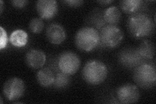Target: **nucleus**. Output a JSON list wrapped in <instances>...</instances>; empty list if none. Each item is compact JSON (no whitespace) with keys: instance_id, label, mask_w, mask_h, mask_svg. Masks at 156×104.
Masks as SVG:
<instances>
[{"instance_id":"f257e3e1","label":"nucleus","mask_w":156,"mask_h":104,"mask_svg":"<svg viewBox=\"0 0 156 104\" xmlns=\"http://www.w3.org/2000/svg\"><path fill=\"white\" fill-rule=\"evenodd\" d=\"M129 33L136 39H143L152 36L155 32V25L149 14L140 12L130 15L127 20Z\"/></svg>"},{"instance_id":"f03ea898","label":"nucleus","mask_w":156,"mask_h":104,"mask_svg":"<svg viewBox=\"0 0 156 104\" xmlns=\"http://www.w3.org/2000/svg\"><path fill=\"white\" fill-rule=\"evenodd\" d=\"M108 75L105 64L99 60L92 59L88 61L83 68L82 76L89 85H98L103 83Z\"/></svg>"},{"instance_id":"7ed1b4c3","label":"nucleus","mask_w":156,"mask_h":104,"mask_svg":"<svg viewBox=\"0 0 156 104\" xmlns=\"http://www.w3.org/2000/svg\"><path fill=\"white\" fill-rule=\"evenodd\" d=\"M100 42L99 31L94 27H83L76 34L75 44L81 51H92L99 45Z\"/></svg>"},{"instance_id":"20e7f679","label":"nucleus","mask_w":156,"mask_h":104,"mask_svg":"<svg viewBox=\"0 0 156 104\" xmlns=\"http://www.w3.org/2000/svg\"><path fill=\"white\" fill-rule=\"evenodd\" d=\"M133 81L136 85L144 89L152 88L156 84V70L155 66L143 63L135 68Z\"/></svg>"},{"instance_id":"39448f33","label":"nucleus","mask_w":156,"mask_h":104,"mask_svg":"<svg viewBox=\"0 0 156 104\" xmlns=\"http://www.w3.org/2000/svg\"><path fill=\"white\" fill-rule=\"evenodd\" d=\"M100 39L102 46L108 48L118 47L124 38L122 31L116 26L105 25L100 29Z\"/></svg>"},{"instance_id":"423d86ee","label":"nucleus","mask_w":156,"mask_h":104,"mask_svg":"<svg viewBox=\"0 0 156 104\" xmlns=\"http://www.w3.org/2000/svg\"><path fill=\"white\" fill-rule=\"evenodd\" d=\"M80 57L72 52H63L58 58V67L59 70L69 76L75 74L80 69Z\"/></svg>"},{"instance_id":"0eeeda50","label":"nucleus","mask_w":156,"mask_h":104,"mask_svg":"<svg viewBox=\"0 0 156 104\" xmlns=\"http://www.w3.org/2000/svg\"><path fill=\"white\" fill-rule=\"evenodd\" d=\"M26 91V85L22 79L13 77L4 83L3 93L9 101H15L23 96Z\"/></svg>"},{"instance_id":"6e6552de","label":"nucleus","mask_w":156,"mask_h":104,"mask_svg":"<svg viewBox=\"0 0 156 104\" xmlns=\"http://www.w3.org/2000/svg\"><path fill=\"white\" fill-rule=\"evenodd\" d=\"M138 87L133 84H125L118 88L116 97L121 103L129 104L137 102L140 98Z\"/></svg>"},{"instance_id":"1a4fd4ad","label":"nucleus","mask_w":156,"mask_h":104,"mask_svg":"<svg viewBox=\"0 0 156 104\" xmlns=\"http://www.w3.org/2000/svg\"><path fill=\"white\" fill-rule=\"evenodd\" d=\"M119 61L122 65L126 68H135L144 63V59L141 57L134 48H126L119 54Z\"/></svg>"},{"instance_id":"9d476101","label":"nucleus","mask_w":156,"mask_h":104,"mask_svg":"<svg viewBox=\"0 0 156 104\" xmlns=\"http://www.w3.org/2000/svg\"><path fill=\"white\" fill-rule=\"evenodd\" d=\"M38 15L42 19L50 20L58 13V3L55 0H39L36 3Z\"/></svg>"},{"instance_id":"9b49d317","label":"nucleus","mask_w":156,"mask_h":104,"mask_svg":"<svg viewBox=\"0 0 156 104\" xmlns=\"http://www.w3.org/2000/svg\"><path fill=\"white\" fill-rule=\"evenodd\" d=\"M66 32L64 27L58 23H52L46 29V37L53 44H60L65 41Z\"/></svg>"},{"instance_id":"f8f14e48","label":"nucleus","mask_w":156,"mask_h":104,"mask_svg":"<svg viewBox=\"0 0 156 104\" xmlns=\"http://www.w3.org/2000/svg\"><path fill=\"white\" fill-rule=\"evenodd\" d=\"M45 53L39 49H31L26 55V62L33 69L42 68L46 63Z\"/></svg>"},{"instance_id":"ddd939ff","label":"nucleus","mask_w":156,"mask_h":104,"mask_svg":"<svg viewBox=\"0 0 156 104\" xmlns=\"http://www.w3.org/2000/svg\"><path fill=\"white\" fill-rule=\"evenodd\" d=\"M144 2L142 0H124L120 3V8L126 13L131 15L142 12L140 10L144 8Z\"/></svg>"},{"instance_id":"4468645a","label":"nucleus","mask_w":156,"mask_h":104,"mask_svg":"<svg viewBox=\"0 0 156 104\" xmlns=\"http://www.w3.org/2000/svg\"><path fill=\"white\" fill-rule=\"evenodd\" d=\"M55 76L51 69L44 68L37 72V80L41 86L48 87L52 85L54 83Z\"/></svg>"},{"instance_id":"2eb2a0df","label":"nucleus","mask_w":156,"mask_h":104,"mask_svg":"<svg viewBox=\"0 0 156 104\" xmlns=\"http://www.w3.org/2000/svg\"><path fill=\"white\" fill-rule=\"evenodd\" d=\"M103 18L107 25L116 26L121 20L122 13L118 7L111 6L105 10Z\"/></svg>"},{"instance_id":"dca6fc26","label":"nucleus","mask_w":156,"mask_h":104,"mask_svg":"<svg viewBox=\"0 0 156 104\" xmlns=\"http://www.w3.org/2000/svg\"><path fill=\"white\" fill-rule=\"evenodd\" d=\"M9 40L14 46L17 48L23 47L27 43L28 34L22 29H17L11 33Z\"/></svg>"},{"instance_id":"f3484780","label":"nucleus","mask_w":156,"mask_h":104,"mask_svg":"<svg viewBox=\"0 0 156 104\" xmlns=\"http://www.w3.org/2000/svg\"><path fill=\"white\" fill-rule=\"evenodd\" d=\"M136 51L144 59H152L155 52V44L152 41L145 40L140 43L139 47L136 48Z\"/></svg>"},{"instance_id":"a211bd4d","label":"nucleus","mask_w":156,"mask_h":104,"mask_svg":"<svg viewBox=\"0 0 156 104\" xmlns=\"http://www.w3.org/2000/svg\"><path fill=\"white\" fill-rule=\"evenodd\" d=\"M70 76L59 70L55 76V81L53 85L56 88H65L70 83Z\"/></svg>"},{"instance_id":"6ab92c4d","label":"nucleus","mask_w":156,"mask_h":104,"mask_svg":"<svg viewBox=\"0 0 156 104\" xmlns=\"http://www.w3.org/2000/svg\"><path fill=\"white\" fill-rule=\"evenodd\" d=\"M44 27V23L41 18H33L29 23V30L35 34L41 33L43 31Z\"/></svg>"},{"instance_id":"aec40b11","label":"nucleus","mask_w":156,"mask_h":104,"mask_svg":"<svg viewBox=\"0 0 156 104\" xmlns=\"http://www.w3.org/2000/svg\"><path fill=\"white\" fill-rule=\"evenodd\" d=\"M0 29H1V31H0L1 32V37H0V49H3L5 48L7 45L8 38L5 30L2 27H0Z\"/></svg>"},{"instance_id":"412c9836","label":"nucleus","mask_w":156,"mask_h":104,"mask_svg":"<svg viewBox=\"0 0 156 104\" xmlns=\"http://www.w3.org/2000/svg\"><path fill=\"white\" fill-rule=\"evenodd\" d=\"M63 3L71 7H78L81 6L84 3V2L81 0H66Z\"/></svg>"},{"instance_id":"4be33fe9","label":"nucleus","mask_w":156,"mask_h":104,"mask_svg":"<svg viewBox=\"0 0 156 104\" xmlns=\"http://www.w3.org/2000/svg\"><path fill=\"white\" fill-rule=\"evenodd\" d=\"M11 3L13 7L22 9L25 7L27 5L28 1H26V0H14V1L11 2Z\"/></svg>"},{"instance_id":"5701e85b","label":"nucleus","mask_w":156,"mask_h":104,"mask_svg":"<svg viewBox=\"0 0 156 104\" xmlns=\"http://www.w3.org/2000/svg\"><path fill=\"white\" fill-rule=\"evenodd\" d=\"M113 1H112V0H107V1H98L97 2L99 4L101 5L106 6V5H108L111 4V3H113Z\"/></svg>"},{"instance_id":"b1692460","label":"nucleus","mask_w":156,"mask_h":104,"mask_svg":"<svg viewBox=\"0 0 156 104\" xmlns=\"http://www.w3.org/2000/svg\"><path fill=\"white\" fill-rule=\"evenodd\" d=\"M0 7H1V9H0V13L2 14L3 11V1H0Z\"/></svg>"},{"instance_id":"393cba45","label":"nucleus","mask_w":156,"mask_h":104,"mask_svg":"<svg viewBox=\"0 0 156 104\" xmlns=\"http://www.w3.org/2000/svg\"><path fill=\"white\" fill-rule=\"evenodd\" d=\"M0 100H1V103H3V100H2V97L0 98Z\"/></svg>"}]
</instances>
